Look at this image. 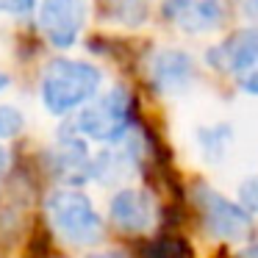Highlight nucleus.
<instances>
[{
    "mask_svg": "<svg viewBox=\"0 0 258 258\" xmlns=\"http://www.w3.org/2000/svg\"><path fill=\"white\" fill-rule=\"evenodd\" d=\"M100 81L103 75L95 64L78 61V58H53L42 73L39 95L47 111L61 117L95 100Z\"/></svg>",
    "mask_w": 258,
    "mask_h": 258,
    "instance_id": "1",
    "label": "nucleus"
},
{
    "mask_svg": "<svg viewBox=\"0 0 258 258\" xmlns=\"http://www.w3.org/2000/svg\"><path fill=\"white\" fill-rule=\"evenodd\" d=\"M47 217L64 241L92 247L103 236V219L92 200L78 189H56L47 197Z\"/></svg>",
    "mask_w": 258,
    "mask_h": 258,
    "instance_id": "2",
    "label": "nucleus"
},
{
    "mask_svg": "<svg viewBox=\"0 0 258 258\" xmlns=\"http://www.w3.org/2000/svg\"><path fill=\"white\" fill-rule=\"evenodd\" d=\"M131 125V95L125 89H111L89 100L75 117V131L95 142H117Z\"/></svg>",
    "mask_w": 258,
    "mask_h": 258,
    "instance_id": "3",
    "label": "nucleus"
},
{
    "mask_svg": "<svg viewBox=\"0 0 258 258\" xmlns=\"http://www.w3.org/2000/svg\"><path fill=\"white\" fill-rule=\"evenodd\" d=\"M208 58L219 70L236 75L247 92L258 95V28L236 31L222 45L214 47Z\"/></svg>",
    "mask_w": 258,
    "mask_h": 258,
    "instance_id": "4",
    "label": "nucleus"
},
{
    "mask_svg": "<svg viewBox=\"0 0 258 258\" xmlns=\"http://www.w3.org/2000/svg\"><path fill=\"white\" fill-rule=\"evenodd\" d=\"M36 14L45 39L53 47H70L86 23V0H42Z\"/></svg>",
    "mask_w": 258,
    "mask_h": 258,
    "instance_id": "5",
    "label": "nucleus"
},
{
    "mask_svg": "<svg viewBox=\"0 0 258 258\" xmlns=\"http://www.w3.org/2000/svg\"><path fill=\"white\" fill-rule=\"evenodd\" d=\"M197 206H200V214L206 219V228L219 239L241 241L250 233V214L241 206L230 203L228 197H222L219 191L200 189L197 191Z\"/></svg>",
    "mask_w": 258,
    "mask_h": 258,
    "instance_id": "6",
    "label": "nucleus"
},
{
    "mask_svg": "<svg viewBox=\"0 0 258 258\" xmlns=\"http://www.w3.org/2000/svg\"><path fill=\"white\" fill-rule=\"evenodd\" d=\"M108 217H111V222L119 230L142 233V230L153 228V222H156V203H153V197L145 189L128 186V189H119L111 197Z\"/></svg>",
    "mask_w": 258,
    "mask_h": 258,
    "instance_id": "7",
    "label": "nucleus"
},
{
    "mask_svg": "<svg viewBox=\"0 0 258 258\" xmlns=\"http://www.w3.org/2000/svg\"><path fill=\"white\" fill-rule=\"evenodd\" d=\"M164 14L183 31H211L222 20V9L217 0H167Z\"/></svg>",
    "mask_w": 258,
    "mask_h": 258,
    "instance_id": "8",
    "label": "nucleus"
},
{
    "mask_svg": "<svg viewBox=\"0 0 258 258\" xmlns=\"http://www.w3.org/2000/svg\"><path fill=\"white\" fill-rule=\"evenodd\" d=\"M150 75H153V84H156L158 89L175 92V89H183L191 81L195 64H191V58L180 50H161V53L153 56Z\"/></svg>",
    "mask_w": 258,
    "mask_h": 258,
    "instance_id": "9",
    "label": "nucleus"
},
{
    "mask_svg": "<svg viewBox=\"0 0 258 258\" xmlns=\"http://www.w3.org/2000/svg\"><path fill=\"white\" fill-rule=\"evenodd\" d=\"M114 6V14L125 23H142L147 14V0H108Z\"/></svg>",
    "mask_w": 258,
    "mask_h": 258,
    "instance_id": "10",
    "label": "nucleus"
},
{
    "mask_svg": "<svg viewBox=\"0 0 258 258\" xmlns=\"http://www.w3.org/2000/svg\"><path fill=\"white\" fill-rule=\"evenodd\" d=\"M25 119L14 106H0V139H12L23 131Z\"/></svg>",
    "mask_w": 258,
    "mask_h": 258,
    "instance_id": "11",
    "label": "nucleus"
},
{
    "mask_svg": "<svg viewBox=\"0 0 258 258\" xmlns=\"http://www.w3.org/2000/svg\"><path fill=\"white\" fill-rule=\"evenodd\" d=\"M239 200H241V206H244V211H255L258 214V178H250V180L241 183Z\"/></svg>",
    "mask_w": 258,
    "mask_h": 258,
    "instance_id": "12",
    "label": "nucleus"
},
{
    "mask_svg": "<svg viewBox=\"0 0 258 258\" xmlns=\"http://www.w3.org/2000/svg\"><path fill=\"white\" fill-rule=\"evenodd\" d=\"M0 9L3 12H28L31 0H0Z\"/></svg>",
    "mask_w": 258,
    "mask_h": 258,
    "instance_id": "13",
    "label": "nucleus"
},
{
    "mask_svg": "<svg viewBox=\"0 0 258 258\" xmlns=\"http://www.w3.org/2000/svg\"><path fill=\"white\" fill-rule=\"evenodd\" d=\"M244 9L250 17H258V0H244Z\"/></svg>",
    "mask_w": 258,
    "mask_h": 258,
    "instance_id": "14",
    "label": "nucleus"
},
{
    "mask_svg": "<svg viewBox=\"0 0 258 258\" xmlns=\"http://www.w3.org/2000/svg\"><path fill=\"white\" fill-rule=\"evenodd\" d=\"M89 258H125L119 252H97V255H89Z\"/></svg>",
    "mask_w": 258,
    "mask_h": 258,
    "instance_id": "15",
    "label": "nucleus"
},
{
    "mask_svg": "<svg viewBox=\"0 0 258 258\" xmlns=\"http://www.w3.org/2000/svg\"><path fill=\"white\" fill-rule=\"evenodd\" d=\"M6 86H9V75H6V73H0V92L6 89Z\"/></svg>",
    "mask_w": 258,
    "mask_h": 258,
    "instance_id": "16",
    "label": "nucleus"
},
{
    "mask_svg": "<svg viewBox=\"0 0 258 258\" xmlns=\"http://www.w3.org/2000/svg\"><path fill=\"white\" fill-rule=\"evenodd\" d=\"M6 150H3V147H0V172H3V167H6Z\"/></svg>",
    "mask_w": 258,
    "mask_h": 258,
    "instance_id": "17",
    "label": "nucleus"
}]
</instances>
